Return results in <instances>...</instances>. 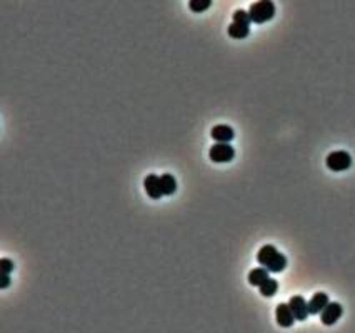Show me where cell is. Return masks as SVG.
Listing matches in <instances>:
<instances>
[{
	"mask_svg": "<svg viewBox=\"0 0 355 333\" xmlns=\"http://www.w3.org/2000/svg\"><path fill=\"white\" fill-rule=\"evenodd\" d=\"M257 262L260 267H265L269 272L280 273L285 270L287 258L283 253H280L274 245H263L259 252H257Z\"/></svg>",
	"mask_w": 355,
	"mask_h": 333,
	"instance_id": "obj_1",
	"label": "cell"
},
{
	"mask_svg": "<svg viewBox=\"0 0 355 333\" xmlns=\"http://www.w3.org/2000/svg\"><path fill=\"white\" fill-rule=\"evenodd\" d=\"M250 20L254 24H265L272 20L275 15V4L270 0H260V2H254L249 9Z\"/></svg>",
	"mask_w": 355,
	"mask_h": 333,
	"instance_id": "obj_2",
	"label": "cell"
},
{
	"mask_svg": "<svg viewBox=\"0 0 355 333\" xmlns=\"http://www.w3.org/2000/svg\"><path fill=\"white\" fill-rule=\"evenodd\" d=\"M325 165L328 167V170H332V172H344L350 168L352 157L350 153H347L345 150H337V152H332L327 155Z\"/></svg>",
	"mask_w": 355,
	"mask_h": 333,
	"instance_id": "obj_3",
	"label": "cell"
},
{
	"mask_svg": "<svg viewBox=\"0 0 355 333\" xmlns=\"http://www.w3.org/2000/svg\"><path fill=\"white\" fill-rule=\"evenodd\" d=\"M235 157V150L230 143H215L209 150V159L215 163H227L232 162Z\"/></svg>",
	"mask_w": 355,
	"mask_h": 333,
	"instance_id": "obj_4",
	"label": "cell"
},
{
	"mask_svg": "<svg viewBox=\"0 0 355 333\" xmlns=\"http://www.w3.org/2000/svg\"><path fill=\"white\" fill-rule=\"evenodd\" d=\"M342 313H344V308H342L340 303L328 302V305L320 312V320H322V323H324V325L330 326V325L339 322V318L342 317Z\"/></svg>",
	"mask_w": 355,
	"mask_h": 333,
	"instance_id": "obj_5",
	"label": "cell"
},
{
	"mask_svg": "<svg viewBox=\"0 0 355 333\" xmlns=\"http://www.w3.org/2000/svg\"><path fill=\"white\" fill-rule=\"evenodd\" d=\"M289 305H290V310L294 312L295 320H299V322H303V320H307V317L310 315V312H308V303L305 302V298L300 295H294L289 300Z\"/></svg>",
	"mask_w": 355,
	"mask_h": 333,
	"instance_id": "obj_6",
	"label": "cell"
},
{
	"mask_svg": "<svg viewBox=\"0 0 355 333\" xmlns=\"http://www.w3.org/2000/svg\"><path fill=\"white\" fill-rule=\"evenodd\" d=\"M144 188L148 197L153 200H159L160 197H164L162 184H160V177H157V175H147L144 179Z\"/></svg>",
	"mask_w": 355,
	"mask_h": 333,
	"instance_id": "obj_7",
	"label": "cell"
},
{
	"mask_svg": "<svg viewBox=\"0 0 355 333\" xmlns=\"http://www.w3.org/2000/svg\"><path fill=\"white\" fill-rule=\"evenodd\" d=\"M275 320H277V323H279L280 326H283V328H289V326L294 325L295 317H294V312L290 310V305L289 303L277 305V308H275Z\"/></svg>",
	"mask_w": 355,
	"mask_h": 333,
	"instance_id": "obj_8",
	"label": "cell"
},
{
	"mask_svg": "<svg viewBox=\"0 0 355 333\" xmlns=\"http://www.w3.org/2000/svg\"><path fill=\"white\" fill-rule=\"evenodd\" d=\"M210 137L217 143H230V140H234L235 132H234V128L229 125H215L212 128Z\"/></svg>",
	"mask_w": 355,
	"mask_h": 333,
	"instance_id": "obj_9",
	"label": "cell"
},
{
	"mask_svg": "<svg viewBox=\"0 0 355 333\" xmlns=\"http://www.w3.org/2000/svg\"><path fill=\"white\" fill-rule=\"evenodd\" d=\"M327 305H328V295L324 292H317L308 300V312H310V315H315V313H320L324 310Z\"/></svg>",
	"mask_w": 355,
	"mask_h": 333,
	"instance_id": "obj_10",
	"label": "cell"
},
{
	"mask_svg": "<svg viewBox=\"0 0 355 333\" xmlns=\"http://www.w3.org/2000/svg\"><path fill=\"white\" fill-rule=\"evenodd\" d=\"M267 278L270 277H269V270L265 267H260V269H254L249 272V283L254 286H260Z\"/></svg>",
	"mask_w": 355,
	"mask_h": 333,
	"instance_id": "obj_11",
	"label": "cell"
},
{
	"mask_svg": "<svg viewBox=\"0 0 355 333\" xmlns=\"http://www.w3.org/2000/svg\"><path fill=\"white\" fill-rule=\"evenodd\" d=\"M229 35L232 38H245L250 34V25H243V24H237V22H232L229 25Z\"/></svg>",
	"mask_w": 355,
	"mask_h": 333,
	"instance_id": "obj_12",
	"label": "cell"
},
{
	"mask_svg": "<svg viewBox=\"0 0 355 333\" xmlns=\"http://www.w3.org/2000/svg\"><path fill=\"white\" fill-rule=\"evenodd\" d=\"M160 184H162L164 195H173L177 192V180L173 179V175L165 173L160 177Z\"/></svg>",
	"mask_w": 355,
	"mask_h": 333,
	"instance_id": "obj_13",
	"label": "cell"
},
{
	"mask_svg": "<svg viewBox=\"0 0 355 333\" xmlns=\"http://www.w3.org/2000/svg\"><path fill=\"white\" fill-rule=\"evenodd\" d=\"M259 290H260V295L262 297H274L277 290H279V282L274 278H267L265 282H263L260 286H259Z\"/></svg>",
	"mask_w": 355,
	"mask_h": 333,
	"instance_id": "obj_14",
	"label": "cell"
},
{
	"mask_svg": "<svg viewBox=\"0 0 355 333\" xmlns=\"http://www.w3.org/2000/svg\"><path fill=\"white\" fill-rule=\"evenodd\" d=\"M210 5H212V0H190V2H189V9L192 12H195V14H198V12L207 10Z\"/></svg>",
	"mask_w": 355,
	"mask_h": 333,
	"instance_id": "obj_15",
	"label": "cell"
},
{
	"mask_svg": "<svg viewBox=\"0 0 355 333\" xmlns=\"http://www.w3.org/2000/svg\"><path fill=\"white\" fill-rule=\"evenodd\" d=\"M232 20L237 22V24H243V25H250L252 20H250V15H249V12H245V10H235L234 12V17H232Z\"/></svg>",
	"mask_w": 355,
	"mask_h": 333,
	"instance_id": "obj_16",
	"label": "cell"
},
{
	"mask_svg": "<svg viewBox=\"0 0 355 333\" xmlns=\"http://www.w3.org/2000/svg\"><path fill=\"white\" fill-rule=\"evenodd\" d=\"M0 267H2V273H10L12 270H14V262L9 260V258H2Z\"/></svg>",
	"mask_w": 355,
	"mask_h": 333,
	"instance_id": "obj_17",
	"label": "cell"
},
{
	"mask_svg": "<svg viewBox=\"0 0 355 333\" xmlns=\"http://www.w3.org/2000/svg\"><path fill=\"white\" fill-rule=\"evenodd\" d=\"M9 285H10V277H9V273H2V285H0V288H7Z\"/></svg>",
	"mask_w": 355,
	"mask_h": 333,
	"instance_id": "obj_18",
	"label": "cell"
}]
</instances>
